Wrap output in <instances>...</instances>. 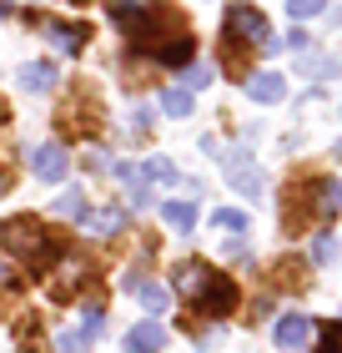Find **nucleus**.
I'll return each instance as SVG.
<instances>
[{
	"label": "nucleus",
	"instance_id": "1",
	"mask_svg": "<svg viewBox=\"0 0 342 353\" xmlns=\"http://www.w3.org/2000/svg\"><path fill=\"white\" fill-rule=\"evenodd\" d=\"M106 10L116 15V26L126 30L131 51L146 56L156 41H167L171 30H182V10L167 0H106Z\"/></svg>",
	"mask_w": 342,
	"mask_h": 353
},
{
	"label": "nucleus",
	"instance_id": "2",
	"mask_svg": "<svg viewBox=\"0 0 342 353\" xmlns=\"http://www.w3.org/2000/svg\"><path fill=\"white\" fill-rule=\"evenodd\" d=\"M0 243H6L15 258H30V268H36V272H45V268L61 263V243L45 232V222H41L36 212L6 222V228H0Z\"/></svg>",
	"mask_w": 342,
	"mask_h": 353
},
{
	"label": "nucleus",
	"instance_id": "3",
	"mask_svg": "<svg viewBox=\"0 0 342 353\" xmlns=\"http://www.w3.org/2000/svg\"><path fill=\"white\" fill-rule=\"evenodd\" d=\"M337 207H342V176H307V182L292 192L287 228H302L307 217H332Z\"/></svg>",
	"mask_w": 342,
	"mask_h": 353
},
{
	"label": "nucleus",
	"instance_id": "4",
	"mask_svg": "<svg viewBox=\"0 0 342 353\" xmlns=\"http://www.w3.org/2000/svg\"><path fill=\"white\" fill-rule=\"evenodd\" d=\"M222 41H226V51H237V46H262V51H277V41H272V30H267V15L257 10V6H247V0H237V6L226 10Z\"/></svg>",
	"mask_w": 342,
	"mask_h": 353
},
{
	"label": "nucleus",
	"instance_id": "5",
	"mask_svg": "<svg viewBox=\"0 0 342 353\" xmlns=\"http://www.w3.org/2000/svg\"><path fill=\"white\" fill-rule=\"evenodd\" d=\"M237 298H242V293H237V283L226 278V272H206L191 303H197V308H202L206 318H226V313L237 308Z\"/></svg>",
	"mask_w": 342,
	"mask_h": 353
},
{
	"label": "nucleus",
	"instance_id": "6",
	"mask_svg": "<svg viewBox=\"0 0 342 353\" xmlns=\"http://www.w3.org/2000/svg\"><path fill=\"white\" fill-rule=\"evenodd\" d=\"M312 339H317V323L307 313H282L272 323V343L277 348H287V353H302V348H312Z\"/></svg>",
	"mask_w": 342,
	"mask_h": 353
},
{
	"label": "nucleus",
	"instance_id": "7",
	"mask_svg": "<svg viewBox=\"0 0 342 353\" xmlns=\"http://www.w3.org/2000/svg\"><path fill=\"white\" fill-rule=\"evenodd\" d=\"M146 56L161 61V66H171V71H182V66H191V56H197V41H191V30H171V36L156 41Z\"/></svg>",
	"mask_w": 342,
	"mask_h": 353
},
{
	"label": "nucleus",
	"instance_id": "8",
	"mask_svg": "<svg viewBox=\"0 0 342 353\" xmlns=\"http://www.w3.org/2000/svg\"><path fill=\"white\" fill-rule=\"evenodd\" d=\"M66 167H71V157H66V147H61V141H41V147L30 152V172H36L41 182H61V176H66Z\"/></svg>",
	"mask_w": 342,
	"mask_h": 353
},
{
	"label": "nucleus",
	"instance_id": "9",
	"mask_svg": "<svg viewBox=\"0 0 342 353\" xmlns=\"http://www.w3.org/2000/svg\"><path fill=\"white\" fill-rule=\"evenodd\" d=\"M161 348H167V328L156 318H146V323H136L126 333V353H161Z\"/></svg>",
	"mask_w": 342,
	"mask_h": 353
},
{
	"label": "nucleus",
	"instance_id": "10",
	"mask_svg": "<svg viewBox=\"0 0 342 353\" xmlns=\"http://www.w3.org/2000/svg\"><path fill=\"white\" fill-rule=\"evenodd\" d=\"M45 41H56V46H61V56H81V51H86V41H91V30H86V26L45 21Z\"/></svg>",
	"mask_w": 342,
	"mask_h": 353
},
{
	"label": "nucleus",
	"instance_id": "11",
	"mask_svg": "<svg viewBox=\"0 0 342 353\" xmlns=\"http://www.w3.org/2000/svg\"><path fill=\"white\" fill-rule=\"evenodd\" d=\"M247 96H252V101H262V106H272V101H282V96H287V81L277 71H257V76H247Z\"/></svg>",
	"mask_w": 342,
	"mask_h": 353
},
{
	"label": "nucleus",
	"instance_id": "12",
	"mask_svg": "<svg viewBox=\"0 0 342 353\" xmlns=\"http://www.w3.org/2000/svg\"><path fill=\"white\" fill-rule=\"evenodd\" d=\"M111 172H116V182L126 187V197H131L136 207H146V202H151V187H146V172H141L136 162H116Z\"/></svg>",
	"mask_w": 342,
	"mask_h": 353
},
{
	"label": "nucleus",
	"instance_id": "13",
	"mask_svg": "<svg viewBox=\"0 0 342 353\" xmlns=\"http://www.w3.org/2000/svg\"><path fill=\"white\" fill-rule=\"evenodd\" d=\"M15 81H21L25 91L45 96V91H51V86L61 81V76H56V66H51V61H30V66H21V71H15Z\"/></svg>",
	"mask_w": 342,
	"mask_h": 353
},
{
	"label": "nucleus",
	"instance_id": "14",
	"mask_svg": "<svg viewBox=\"0 0 342 353\" xmlns=\"http://www.w3.org/2000/svg\"><path fill=\"white\" fill-rule=\"evenodd\" d=\"M206 263H197V258H186V263H176V272H171V293H182V298H197V288H202V278H206Z\"/></svg>",
	"mask_w": 342,
	"mask_h": 353
},
{
	"label": "nucleus",
	"instance_id": "15",
	"mask_svg": "<svg viewBox=\"0 0 342 353\" xmlns=\"http://www.w3.org/2000/svg\"><path fill=\"white\" fill-rule=\"evenodd\" d=\"M226 182H232L242 197H257L262 192V172H257L252 162H232V172H226Z\"/></svg>",
	"mask_w": 342,
	"mask_h": 353
},
{
	"label": "nucleus",
	"instance_id": "16",
	"mask_svg": "<svg viewBox=\"0 0 342 353\" xmlns=\"http://www.w3.org/2000/svg\"><path fill=\"white\" fill-rule=\"evenodd\" d=\"M161 217H167L171 232H191V228H197V207H191V202H167Z\"/></svg>",
	"mask_w": 342,
	"mask_h": 353
},
{
	"label": "nucleus",
	"instance_id": "17",
	"mask_svg": "<svg viewBox=\"0 0 342 353\" xmlns=\"http://www.w3.org/2000/svg\"><path fill=\"white\" fill-rule=\"evenodd\" d=\"M121 222H126L121 207H101V212H96V217L86 222V228H91L96 237H111V232H121Z\"/></svg>",
	"mask_w": 342,
	"mask_h": 353
},
{
	"label": "nucleus",
	"instance_id": "18",
	"mask_svg": "<svg viewBox=\"0 0 342 353\" xmlns=\"http://www.w3.org/2000/svg\"><path fill=\"white\" fill-rule=\"evenodd\" d=\"M136 293H141V308H151V313H161V308L171 303L167 283H146V278H141V288H136Z\"/></svg>",
	"mask_w": 342,
	"mask_h": 353
},
{
	"label": "nucleus",
	"instance_id": "19",
	"mask_svg": "<svg viewBox=\"0 0 342 353\" xmlns=\"http://www.w3.org/2000/svg\"><path fill=\"white\" fill-rule=\"evenodd\" d=\"M161 111H167V117H176V121H182V117H191V91H186V86L167 91V96H161Z\"/></svg>",
	"mask_w": 342,
	"mask_h": 353
},
{
	"label": "nucleus",
	"instance_id": "20",
	"mask_svg": "<svg viewBox=\"0 0 342 353\" xmlns=\"http://www.w3.org/2000/svg\"><path fill=\"white\" fill-rule=\"evenodd\" d=\"M141 172H146V182H167V187L176 182V176H182V172H176V162H171V157H151V162H146Z\"/></svg>",
	"mask_w": 342,
	"mask_h": 353
},
{
	"label": "nucleus",
	"instance_id": "21",
	"mask_svg": "<svg viewBox=\"0 0 342 353\" xmlns=\"http://www.w3.org/2000/svg\"><path fill=\"white\" fill-rule=\"evenodd\" d=\"M211 222H217V228H226V232H247V212H237V207H217V212H211Z\"/></svg>",
	"mask_w": 342,
	"mask_h": 353
},
{
	"label": "nucleus",
	"instance_id": "22",
	"mask_svg": "<svg viewBox=\"0 0 342 353\" xmlns=\"http://www.w3.org/2000/svg\"><path fill=\"white\" fill-rule=\"evenodd\" d=\"M292 21H312V15H328V0H287Z\"/></svg>",
	"mask_w": 342,
	"mask_h": 353
},
{
	"label": "nucleus",
	"instance_id": "23",
	"mask_svg": "<svg viewBox=\"0 0 342 353\" xmlns=\"http://www.w3.org/2000/svg\"><path fill=\"white\" fill-rule=\"evenodd\" d=\"M312 353H342V318H332V323L322 328V343Z\"/></svg>",
	"mask_w": 342,
	"mask_h": 353
},
{
	"label": "nucleus",
	"instance_id": "24",
	"mask_svg": "<svg viewBox=\"0 0 342 353\" xmlns=\"http://www.w3.org/2000/svg\"><path fill=\"white\" fill-rule=\"evenodd\" d=\"M337 258V237L332 232H317L312 237V263H332Z\"/></svg>",
	"mask_w": 342,
	"mask_h": 353
},
{
	"label": "nucleus",
	"instance_id": "25",
	"mask_svg": "<svg viewBox=\"0 0 342 353\" xmlns=\"http://www.w3.org/2000/svg\"><path fill=\"white\" fill-rule=\"evenodd\" d=\"M56 348H61V353H86L91 339H86L81 328H71V333H56Z\"/></svg>",
	"mask_w": 342,
	"mask_h": 353
},
{
	"label": "nucleus",
	"instance_id": "26",
	"mask_svg": "<svg viewBox=\"0 0 342 353\" xmlns=\"http://www.w3.org/2000/svg\"><path fill=\"white\" fill-rule=\"evenodd\" d=\"M81 212H86V192H66L56 202V217H81Z\"/></svg>",
	"mask_w": 342,
	"mask_h": 353
},
{
	"label": "nucleus",
	"instance_id": "27",
	"mask_svg": "<svg viewBox=\"0 0 342 353\" xmlns=\"http://www.w3.org/2000/svg\"><path fill=\"white\" fill-rule=\"evenodd\" d=\"M106 328V313L101 308H86V313H81V333H86V339L96 343V333H101Z\"/></svg>",
	"mask_w": 342,
	"mask_h": 353
},
{
	"label": "nucleus",
	"instance_id": "28",
	"mask_svg": "<svg viewBox=\"0 0 342 353\" xmlns=\"http://www.w3.org/2000/svg\"><path fill=\"white\" fill-rule=\"evenodd\" d=\"M182 71H186V86H211V76H217L211 66H197V61H191V66H182Z\"/></svg>",
	"mask_w": 342,
	"mask_h": 353
},
{
	"label": "nucleus",
	"instance_id": "29",
	"mask_svg": "<svg viewBox=\"0 0 342 353\" xmlns=\"http://www.w3.org/2000/svg\"><path fill=\"white\" fill-rule=\"evenodd\" d=\"M21 283V272H15V263L6 258V252H0V293H6V288H15Z\"/></svg>",
	"mask_w": 342,
	"mask_h": 353
},
{
	"label": "nucleus",
	"instance_id": "30",
	"mask_svg": "<svg viewBox=\"0 0 342 353\" xmlns=\"http://www.w3.org/2000/svg\"><path fill=\"white\" fill-rule=\"evenodd\" d=\"M226 258H237V263H247L252 252H247V243H226Z\"/></svg>",
	"mask_w": 342,
	"mask_h": 353
},
{
	"label": "nucleus",
	"instance_id": "31",
	"mask_svg": "<svg viewBox=\"0 0 342 353\" xmlns=\"http://www.w3.org/2000/svg\"><path fill=\"white\" fill-rule=\"evenodd\" d=\"M15 10V0H0V15H10Z\"/></svg>",
	"mask_w": 342,
	"mask_h": 353
},
{
	"label": "nucleus",
	"instance_id": "32",
	"mask_svg": "<svg viewBox=\"0 0 342 353\" xmlns=\"http://www.w3.org/2000/svg\"><path fill=\"white\" fill-rule=\"evenodd\" d=\"M6 187H10V176H6V172H0V192H6Z\"/></svg>",
	"mask_w": 342,
	"mask_h": 353
}]
</instances>
